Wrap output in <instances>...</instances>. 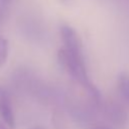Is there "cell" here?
Instances as JSON below:
<instances>
[{
	"mask_svg": "<svg viewBox=\"0 0 129 129\" xmlns=\"http://www.w3.org/2000/svg\"><path fill=\"white\" fill-rule=\"evenodd\" d=\"M12 0H0V25H2L9 14Z\"/></svg>",
	"mask_w": 129,
	"mask_h": 129,
	"instance_id": "cell-4",
	"label": "cell"
},
{
	"mask_svg": "<svg viewBox=\"0 0 129 129\" xmlns=\"http://www.w3.org/2000/svg\"><path fill=\"white\" fill-rule=\"evenodd\" d=\"M8 56V41L0 35V68L6 62Z\"/></svg>",
	"mask_w": 129,
	"mask_h": 129,
	"instance_id": "cell-5",
	"label": "cell"
},
{
	"mask_svg": "<svg viewBox=\"0 0 129 129\" xmlns=\"http://www.w3.org/2000/svg\"><path fill=\"white\" fill-rule=\"evenodd\" d=\"M58 1L61 2V3H63V4H68V3L71 2V0H58Z\"/></svg>",
	"mask_w": 129,
	"mask_h": 129,
	"instance_id": "cell-8",
	"label": "cell"
},
{
	"mask_svg": "<svg viewBox=\"0 0 129 129\" xmlns=\"http://www.w3.org/2000/svg\"><path fill=\"white\" fill-rule=\"evenodd\" d=\"M0 129H11V128L8 127L3 121H0Z\"/></svg>",
	"mask_w": 129,
	"mask_h": 129,
	"instance_id": "cell-6",
	"label": "cell"
},
{
	"mask_svg": "<svg viewBox=\"0 0 129 129\" xmlns=\"http://www.w3.org/2000/svg\"><path fill=\"white\" fill-rule=\"evenodd\" d=\"M32 129H43L42 127H34V128H32Z\"/></svg>",
	"mask_w": 129,
	"mask_h": 129,
	"instance_id": "cell-9",
	"label": "cell"
},
{
	"mask_svg": "<svg viewBox=\"0 0 129 129\" xmlns=\"http://www.w3.org/2000/svg\"><path fill=\"white\" fill-rule=\"evenodd\" d=\"M105 113L110 122L118 128H124L129 121L127 107L121 102H109L105 107Z\"/></svg>",
	"mask_w": 129,
	"mask_h": 129,
	"instance_id": "cell-1",
	"label": "cell"
},
{
	"mask_svg": "<svg viewBox=\"0 0 129 129\" xmlns=\"http://www.w3.org/2000/svg\"><path fill=\"white\" fill-rule=\"evenodd\" d=\"M0 118L8 127L11 129L14 128L15 117L12 103L7 91L2 87H0Z\"/></svg>",
	"mask_w": 129,
	"mask_h": 129,
	"instance_id": "cell-2",
	"label": "cell"
},
{
	"mask_svg": "<svg viewBox=\"0 0 129 129\" xmlns=\"http://www.w3.org/2000/svg\"><path fill=\"white\" fill-rule=\"evenodd\" d=\"M117 91L121 102L129 108V75L127 73H122L118 76Z\"/></svg>",
	"mask_w": 129,
	"mask_h": 129,
	"instance_id": "cell-3",
	"label": "cell"
},
{
	"mask_svg": "<svg viewBox=\"0 0 129 129\" xmlns=\"http://www.w3.org/2000/svg\"><path fill=\"white\" fill-rule=\"evenodd\" d=\"M93 129H111L110 127H108V126H104V125H99V126H96V127H94Z\"/></svg>",
	"mask_w": 129,
	"mask_h": 129,
	"instance_id": "cell-7",
	"label": "cell"
}]
</instances>
